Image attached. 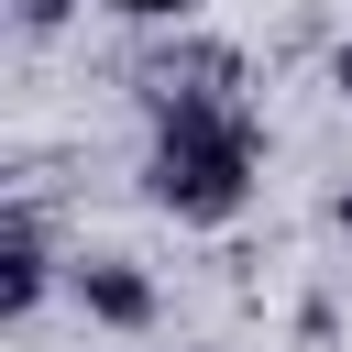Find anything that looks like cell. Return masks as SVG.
Here are the masks:
<instances>
[{"mask_svg":"<svg viewBox=\"0 0 352 352\" xmlns=\"http://www.w3.org/2000/svg\"><path fill=\"white\" fill-rule=\"evenodd\" d=\"M66 297H77L99 330H121V341H143V330L165 319V297H154V275H143L132 253H77V264H66Z\"/></svg>","mask_w":352,"mask_h":352,"instance_id":"2","label":"cell"},{"mask_svg":"<svg viewBox=\"0 0 352 352\" xmlns=\"http://www.w3.org/2000/svg\"><path fill=\"white\" fill-rule=\"evenodd\" d=\"M154 143H143V198L187 231H220L253 209V176H264V121H253V88H165L143 99Z\"/></svg>","mask_w":352,"mask_h":352,"instance_id":"1","label":"cell"},{"mask_svg":"<svg viewBox=\"0 0 352 352\" xmlns=\"http://www.w3.org/2000/svg\"><path fill=\"white\" fill-rule=\"evenodd\" d=\"M330 231H341V242H352V176H341V187H330Z\"/></svg>","mask_w":352,"mask_h":352,"instance_id":"7","label":"cell"},{"mask_svg":"<svg viewBox=\"0 0 352 352\" xmlns=\"http://www.w3.org/2000/svg\"><path fill=\"white\" fill-rule=\"evenodd\" d=\"M330 88H341V99H352V44H341V55H330Z\"/></svg>","mask_w":352,"mask_h":352,"instance_id":"8","label":"cell"},{"mask_svg":"<svg viewBox=\"0 0 352 352\" xmlns=\"http://www.w3.org/2000/svg\"><path fill=\"white\" fill-rule=\"evenodd\" d=\"M44 297H55V231H44L33 198H11V209H0V319L22 330Z\"/></svg>","mask_w":352,"mask_h":352,"instance_id":"3","label":"cell"},{"mask_svg":"<svg viewBox=\"0 0 352 352\" xmlns=\"http://www.w3.org/2000/svg\"><path fill=\"white\" fill-rule=\"evenodd\" d=\"M198 352H220V341H198Z\"/></svg>","mask_w":352,"mask_h":352,"instance_id":"9","label":"cell"},{"mask_svg":"<svg viewBox=\"0 0 352 352\" xmlns=\"http://www.w3.org/2000/svg\"><path fill=\"white\" fill-rule=\"evenodd\" d=\"M165 88H253V66H242V44H209L176 22V44L143 55V99H165Z\"/></svg>","mask_w":352,"mask_h":352,"instance_id":"4","label":"cell"},{"mask_svg":"<svg viewBox=\"0 0 352 352\" xmlns=\"http://www.w3.org/2000/svg\"><path fill=\"white\" fill-rule=\"evenodd\" d=\"M11 22L22 33H55V22H77V0H11Z\"/></svg>","mask_w":352,"mask_h":352,"instance_id":"6","label":"cell"},{"mask_svg":"<svg viewBox=\"0 0 352 352\" xmlns=\"http://www.w3.org/2000/svg\"><path fill=\"white\" fill-rule=\"evenodd\" d=\"M99 11H121V22H154V33H176V22H198L209 0H99Z\"/></svg>","mask_w":352,"mask_h":352,"instance_id":"5","label":"cell"}]
</instances>
